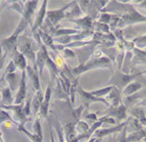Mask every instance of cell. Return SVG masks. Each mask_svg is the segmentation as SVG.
Returning a JSON list of instances; mask_svg holds the SVG:
<instances>
[{
  "label": "cell",
  "instance_id": "1",
  "mask_svg": "<svg viewBox=\"0 0 146 142\" xmlns=\"http://www.w3.org/2000/svg\"><path fill=\"white\" fill-rule=\"evenodd\" d=\"M52 142H54V141H53V140H52Z\"/></svg>",
  "mask_w": 146,
  "mask_h": 142
}]
</instances>
